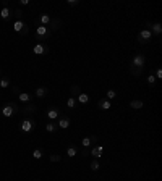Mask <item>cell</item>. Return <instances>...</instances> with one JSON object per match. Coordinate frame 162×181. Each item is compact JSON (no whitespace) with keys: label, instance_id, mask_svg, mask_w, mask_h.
<instances>
[{"label":"cell","instance_id":"obj_1","mask_svg":"<svg viewBox=\"0 0 162 181\" xmlns=\"http://www.w3.org/2000/svg\"><path fill=\"white\" fill-rule=\"evenodd\" d=\"M50 34L52 33L49 31V28H47V26H37L36 28V37L39 41H47L50 37Z\"/></svg>","mask_w":162,"mask_h":181},{"label":"cell","instance_id":"obj_2","mask_svg":"<svg viewBox=\"0 0 162 181\" xmlns=\"http://www.w3.org/2000/svg\"><path fill=\"white\" fill-rule=\"evenodd\" d=\"M34 126H36V121H34L33 118H24V120L20 123V131H23V133H31V131L34 129Z\"/></svg>","mask_w":162,"mask_h":181},{"label":"cell","instance_id":"obj_3","mask_svg":"<svg viewBox=\"0 0 162 181\" xmlns=\"http://www.w3.org/2000/svg\"><path fill=\"white\" fill-rule=\"evenodd\" d=\"M151 37H152L151 31H148L146 28H144V29H141V31L138 33V42H139L141 45H144V44H148V42L151 41Z\"/></svg>","mask_w":162,"mask_h":181},{"label":"cell","instance_id":"obj_4","mask_svg":"<svg viewBox=\"0 0 162 181\" xmlns=\"http://www.w3.org/2000/svg\"><path fill=\"white\" fill-rule=\"evenodd\" d=\"M146 26H148L146 29H148V31H151V34H154V36H160V33H162V24H160V23H148Z\"/></svg>","mask_w":162,"mask_h":181},{"label":"cell","instance_id":"obj_5","mask_svg":"<svg viewBox=\"0 0 162 181\" xmlns=\"http://www.w3.org/2000/svg\"><path fill=\"white\" fill-rule=\"evenodd\" d=\"M62 20H60V18H52V20H50V23H49V31L50 33H55V31H59L60 29V28H62Z\"/></svg>","mask_w":162,"mask_h":181},{"label":"cell","instance_id":"obj_6","mask_svg":"<svg viewBox=\"0 0 162 181\" xmlns=\"http://www.w3.org/2000/svg\"><path fill=\"white\" fill-rule=\"evenodd\" d=\"M144 62H146L144 55H143V53H138V55L133 57L131 65H133V66H138V68H143V66H144Z\"/></svg>","mask_w":162,"mask_h":181},{"label":"cell","instance_id":"obj_7","mask_svg":"<svg viewBox=\"0 0 162 181\" xmlns=\"http://www.w3.org/2000/svg\"><path fill=\"white\" fill-rule=\"evenodd\" d=\"M0 113H2V117H7V118L15 115V112H13V108H12V105H10V102L5 103V105L0 108Z\"/></svg>","mask_w":162,"mask_h":181},{"label":"cell","instance_id":"obj_8","mask_svg":"<svg viewBox=\"0 0 162 181\" xmlns=\"http://www.w3.org/2000/svg\"><path fill=\"white\" fill-rule=\"evenodd\" d=\"M50 20H52V18L49 15H41L39 18H36V20H34V23H36V26H45V24L50 23Z\"/></svg>","mask_w":162,"mask_h":181},{"label":"cell","instance_id":"obj_9","mask_svg":"<svg viewBox=\"0 0 162 181\" xmlns=\"http://www.w3.org/2000/svg\"><path fill=\"white\" fill-rule=\"evenodd\" d=\"M33 52H34L36 55H44V53L49 52V47H47L45 44H36L34 49H33Z\"/></svg>","mask_w":162,"mask_h":181},{"label":"cell","instance_id":"obj_10","mask_svg":"<svg viewBox=\"0 0 162 181\" xmlns=\"http://www.w3.org/2000/svg\"><path fill=\"white\" fill-rule=\"evenodd\" d=\"M47 94H49V88H45V86H41V88H37V89L34 91V97L42 99V97L47 96Z\"/></svg>","mask_w":162,"mask_h":181},{"label":"cell","instance_id":"obj_11","mask_svg":"<svg viewBox=\"0 0 162 181\" xmlns=\"http://www.w3.org/2000/svg\"><path fill=\"white\" fill-rule=\"evenodd\" d=\"M36 112H37L36 103H26V107H23V110H21L23 115H31V113H36Z\"/></svg>","mask_w":162,"mask_h":181},{"label":"cell","instance_id":"obj_12","mask_svg":"<svg viewBox=\"0 0 162 181\" xmlns=\"http://www.w3.org/2000/svg\"><path fill=\"white\" fill-rule=\"evenodd\" d=\"M70 125H71V120H70V117H66V115L60 117V120H59V126H60L62 129H66Z\"/></svg>","mask_w":162,"mask_h":181},{"label":"cell","instance_id":"obj_13","mask_svg":"<svg viewBox=\"0 0 162 181\" xmlns=\"http://www.w3.org/2000/svg\"><path fill=\"white\" fill-rule=\"evenodd\" d=\"M47 117H49V120H55L60 117V110L57 107H50L49 110H47Z\"/></svg>","mask_w":162,"mask_h":181},{"label":"cell","instance_id":"obj_14","mask_svg":"<svg viewBox=\"0 0 162 181\" xmlns=\"http://www.w3.org/2000/svg\"><path fill=\"white\" fill-rule=\"evenodd\" d=\"M102 154H104V147H102V146H96V147H92V149H91V155L96 158V160L101 158Z\"/></svg>","mask_w":162,"mask_h":181},{"label":"cell","instance_id":"obj_15","mask_svg":"<svg viewBox=\"0 0 162 181\" xmlns=\"http://www.w3.org/2000/svg\"><path fill=\"white\" fill-rule=\"evenodd\" d=\"M33 94H28V92H20L18 94V99H20V102H31L33 100Z\"/></svg>","mask_w":162,"mask_h":181},{"label":"cell","instance_id":"obj_16","mask_svg":"<svg viewBox=\"0 0 162 181\" xmlns=\"http://www.w3.org/2000/svg\"><path fill=\"white\" fill-rule=\"evenodd\" d=\"M97 105H99V108H101V110H109L112 103H110V100H107V99H99Z\"/></svg>","mask_w":162,"mask_h":181},{"label":"cell","instance_id":"obj_17","mask_svg":"<svg viewBox=\"0 0 162 181\" xmlns=\"http://www.w3.org/2000/svg\"><path fill=\"white\" fill-rule=\"evenodd\" d=\"M70 94H71V97H78L80 96V94H81V88H80V86L78 84H73L71 86V88H70Z\"/></svg>","mask_w":162,"mask_h":181},{"label":"cell","instance_id":"obj_18","mask_svg":"<svg viewBox=\"0 0 162 181\" xmlns=\"http://www.w3.org/2000/svg\"><path fill=\"white\" fill-rule=\"evenodd\" d=\"M12 15H13V12H12L8 7H3V8H2V12H0V16H2V20H8V18H10Z\"/></svg>","mask_w":162,"mask_h":181},{"label":"cell","instance_id":"obj_19","mask_svg":"<svg viewBox=\"0 0 162 181\" xmlns=\"http://www.w3.org/2000/svg\"><path fill=\"white\" fill-rule=\"evenodd\" d=\"M130 74H131V76H136V78H139V76L143 74V68H138V66L130 65Z\"/></svg>","mask_w":162,"mask_h":181},{"label":"cell","instance_id":"obj_20","mask_svg":"<svg viewBox=\"0 0 162 181\" xmlns=\"http://www.w3.org/2000/svg\"><path fill=\"white\" fill-rule=\"evenodd\" d=\"M26 28V23L24 21H15V24H13V29L16 31V33H23V29Z\"/></svg>","mask_w":162,"mask_h":181},{"label":"cell","instance_id":"obj_21","mask_svg":"<svg viewBox=\"0 0 162 181\" xmlns=\"http://www.w3.org/2000/svg\"><path fill=\"white\" fill-rule=\"evenodd\" d=\"M7 88H10V76H3L0 79V89H7Z\"/></svg>","mask_w":162,"mask_h":181},{"label":"cell","instance_id":"obj_22","mask_svg":"<svg viewBox=\"0 0 162 181\" xmlns=\"http://www.w3.org/2000/svg\"><path fill=\"white\" fill-rule=\"evenodd\" d=\"M76 100H78V103H88L89 102V96L88 94H84V92H81L78 97H76Z\"/></svg>","mask_w":162,"mask_h":181},{"label":"cell","instance_id":"obj_23","mask_svg":"<svg viewBox=\"0 0 162 181\" xmlns=\"http://www.w3.org/2000/svg\"><path fill=\"white\" fill-rule=\"evenodd\" d=\"M143 105H144V103H143V100H138V99L130 102V107H131V108H136V110H138V108H143Z\"/></svg>","mask_w":162,"mask_h":181},{"label":"cell","instance_id":"obj_24","mask_svg":"<svg viewBox=\"0 0 162 181\" xmlns=\"http://www.w3.org/2000/svg\"><path fill=\"white\" fill-rule=\"evenodd\" d=\"M66 107H68V108H75V107H78V100H76L75 97H70L68 100H66Z\"/></svg>","mask_w":162,"mask_h":181},{"label":"cell","instance_id":"obj_25","mask_svg":"<svg viewBox=\"0 0 162 181\" xmlns=\"http://www.w3.org/2000/svg\"><path fill=\"white\" fill-rule=\"evenodd\" d=\"M76 154H78V149H76L75 146H70L68 149H66V157H75Z\"/></svg>","mask_w":162,"mask_h":181},{"label":"cell","instance_id":"obj_26","mask_svg":"<svg viewBox=\"0 0 162 181\" xmlns=\"http://www.w3.org/2000/svg\"><path fill=\"white\" fill-rule=\"evenodd\" d=\"M33 157H34L36 160H39V158L44 157V152H42L41 149H34V150H33Z\"/></svg>","mask_w":162,"mask_h":181},{"label":"cell","instance_id":"obj_27","mask_svg":"<svg viewBox=\"0 0 162 181\" xmlns=\"http://www.w3.org/2000/svg\"><path fill=\"white\" fill-rule=\"evenodd\" d=\"M89 168H91L92 171H97V170L101 168V165H99V162H97V160H92L91 163H89Z\"/></svg>","mask_w":162,"mask_h":181},{"label":"cell","instance_id":"obj_28","mask_svg":"<svg viewBox=\"0 0 162 181\" xmlns=\"http://www.w3.org/2000/svg\"><path fill=\"white\" fill-rule=\"evenodd\" d=\"M45 129L49 131V133H55V131H57V125H55V123H47Z\"/></svg>","mask_w":162,"mask_h":181},{"label":"cell","instance_id":"obj_29","mask_svg":"<svg viewBox=\"0 0 162 181\" xmlns=\"http://www.w3.org/2000/svg\"><path fill=\"white\" fill-rule=\"evenodd\" d=\"M13 15L16 16V21H23V12L20 10V8H18V10H15Z\"/></svg>","mask_w":162,"mask_h":181},{"label":"cell","instance_id":"obj_30","mask_svg":"<svg viewBox=\"0 0 162 181\" xmlns=\"http://www.w3.org/2000/svg\"><path fill=\"white\" fill-rule=\"evenodd\" d=\"M49 160H50V162H62V155L52 154V155H49Z\"/></svg>","mask_w":162,"mask_h":181},{"label":"cell","instance_id":"obj_31","mask_svg":"<svg viewBox=\"0 0 162 181\" xmlns=\"http://www.w3.org/2000/svg\"><path fill=\"white\" fill-rule=\"evenodd\" d=\"M115 96H117V92L113 91V89H109V91H107V100H110V99H115Z\"/></svg>","mask_w":162,"mask_h":181},{"label":"cell","instance_id":"obj_32","mask_svg":"<svg viewBox=\"0 0 162 181\" xmlns=\"http://www.w3.org/2000/svg\"><path fill=\"white\" fill-rule=\"evenodd\" d=\"M10 105H12V108H13V112H15V113H21V108H20V105H18V103L10 102Z\"/></svg>","mask_w":162,"mask_h":181},{"label":"cell","instance_id":"obj_33","mask_svg":"<svg viewBox=\"0 0 162 181\" xmlns=\"http://www.w3.org/2000/svg\"><path fill=\"white\" fill-rule=\"evenodd\" d=\"M81 144H83L84 147H89V146H91V139H89V136H88V138H84V139L81 141Z\"/></svg>","mask_w":162,"mask_h":181},{"label":"cell","instance_id":"obj_34","mask_svg":"<svg viewBox=\"0 0 162 181\" xmlns=\"http://www.w3.org/2000/svg\"><path fill=\"white\" fill-rule=\"evenodd\" d=\"M156 81H157V79H156V76H154V74H152V73H151V74L148 76V83H149V84L152 86V84H154Z\"/></svg>","mask_w":162,"mask_h":181},{"label":"cell","instance_id":"obj_35","mask_svg":"<svg viewBox=\"0 0 162 181\" xmlns=\"http://www.w3.org/2000/svg\"><path fill=\"white\" fill-rule=\"evenodd\" d=\"M81 155H83V157H88V155H91V150H89L88 147H84V149L81 150Z\"/></svg>","mask_w":162,"mask_h":181},{"label":"cell","instance_id":"obj_36","mask_svg":"<svg viewBox=\"0 0 162 181\" xmlns=\"http://www.w3.org/2000/svg\"><path fill=\"white\" fill-rule=\"evenodd\" d=\"M68 5L70 7H76V5H80V0H68Z\"/></svg>","mask_w":162,"mask_h":181},{"label":"cell","instance_id":"obj_37","mask_svg":"<svg viewBox=\"0 0 162 181\" xmlns=\"http://www.w3.org/2000/svg\"><path fill=\"white\" fill-rule=\"evenodd\" d=\"M154 76H156V79H160V78H162V70H160V68H157Z\"/></svg>","mask_w":162,"mask_h":181},{"label":"cell","instance_id":"obj_38","mask_svg":"<svg viewBox=\"0 0 162 181\" xmlns=\"http://www.w3.org/2000/svg\"><path fill=\"white\" fill-rule=\"evenodd\" d=\"M12 92L15 94V96H18V94H20V88H16V86H13V88H12Z\"/></svg>","mask_w":162,"mask_h":181},{"label":"cell","instance_id":"obj_39","mask_svg":"<svg viewBox=\"0 0 162 181\" xmlns=\"http://www.w3.org/2000/svg\"><path fill=\"white\" fill-rule=\"evenodd\" d=\"M29 5V0H20V7H26Z\"/></svg>","mask_w":162,"mask_h":181},{"label":"cell","instance_id":"obj_40","mask_svg":"<svg viewBox=\"0 0 162 181\" xmlns=\"http://www.w3.org/2000/svg\"><path fill=\"white\" fill-rule=\"evenodd\" d=\"M89 139H91V144L92 142H97V136H89Z\"/></svg>","mask_w":162,"mask_h":181},{"label":"cell","instance_id":"obj_41","mask_svg":"<svg viewBox=\"0 0 162 181\" xmlns=\"http://www.w3.org/2000/svg\"><path fill=\"white\" fill-rule=\"evenodd\" d=\"M0 74H2V71H0Z\"/></svg>","mask_w":162,"mask_h":181}]
</instances>
